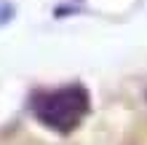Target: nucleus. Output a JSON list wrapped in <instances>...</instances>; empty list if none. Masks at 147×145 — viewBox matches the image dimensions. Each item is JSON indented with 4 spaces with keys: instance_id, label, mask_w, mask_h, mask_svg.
Instances as JSON below:
<instances>
[{
    "instance_id": "1",
    "label": "nucleus",
    "mask_w": 147,
    "mask_h": 145,
    "mask_svg": "<svg viewBox=\"0 0 147 145\" xmlns=\"http://www.w3.org/2000/svg\"><path fill=\"white\" fill-rule=\"evenodd\" d=\"M88 108H91L88 91L78 83L54 89V91H40L32 99V110H35L38 121L62 134L78 129L86 113H88Z\"/></svg>"
}]
</instances>
